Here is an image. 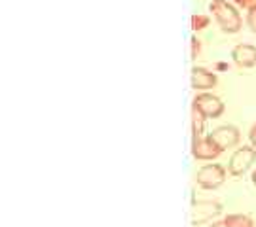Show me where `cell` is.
<instances>
[{"label":"cell","mask_w":256,"mask_h":227,"mask_svg":"<svg viewBox=\"0 0 256 227\" xmlns=\"http://www.w3.org/2000/svg\"><path fill=\"white\" fill-rule=\"evenodd\" d=\"M210 13L216 17L220 28L224 32H239L241 30V25H243V19L239 15V9L228 2V0H212L210 2Z\"/></svg>","instance_id":"1"},{"label":"cell","mask_w":256,"mask_h":227,"mask_svg":"<svg viewBox=\"0 0 256 227\" xmlns=\"http://www.w3.org/2000/svg\"><path fill=\"white\" fill-rule=\"evenodd\" d=\"M226 180V169L218 163H207L196 174V182L203 190H216Z\"/></svg>","instance_id":"2"},{"label":"cell","mask_w":256,"mask_h":227,"mask_svg":"<svg viewBox=\"0 0 256 227\" xmlns=\"http://www.w3.org/2000/svg\"><path fill=\"white\" fill-rule=\"evenodd\" d=\"M256 161V148L254 146H241L238 152H234V155L228 161V171L234 176H241L245 174L252 167Z\"/></svg>","instance_id":"3"},{"label":"cell","mask_w":256,"mask_h":227,"mask_svg":"<svg viewBox=\"0 0 256 227\" xmlns=\"http://www.w3.org/2000/svg\"><path fill=\"white\" fill-rule=\"evenodd\" d=\"M194 106L200 110L205 118H218L224 112V102L212 93H198L194 99Z\"/></svg>","instance_id":"4"},{"label":"cell","mask_w":256,"mask_h":227,"mask_svg":"<svg viewBox=\"0 0 256 227\" xmlns=\"http://www.w3.org/2000/svg\"><path fill=\"white\" fill-rule=\"evenodd\" d=\"M222 212V205L216 201H194L192 203V224L200 226L207 220L218 216Z\"/></svg>","instance_id":"5"},{"label":"cell","mask_w":256,"mask_h":227,"mask_svg":"<svg viewBox=\"0 0 256 227\" xmlns=\"http://www.w3.org/2000/svg\"><path fill=\"white\" fill-rule=\"evenodd\" d=\"M209 138L218 146L220 150H228V148L238 144L241 135H239V129L234 127V125H220V127L210 131Z\"/></svg>","instance_id":"6"},{"label":"cell","mask_w":256,"mask_h":227,"mask_svg":"<svg viewBox=\"0 0 256 227\" xmlns=\"http://www.w3.org/2000/svg\"><path fill=\"white\" fill-rule=\"evenodd\" d=\"M220 150L218 146L214 144L212 140H210L209 136H202V138H194L192 142V155L196 159H202V161H210V159H214V157H218L220 155Z\"/></svg>","instance_id":"7"},{"label":"cell","mask_w":256,"mask_h":227,"mask_svg":"<svg viewBox=\"0 0 256 227\" xmlns=\"http://www.w3.org/2000/svg\"><path fill=\"white\" fill-rule=\"evenodd\" d=\"M190 82H192L194 89L198 91L212 89L216 85V74L207 70L205 66H194L190 72Z\"/></svg>","instance_id":"8"},{"label":"cell","mask_w":256,"mask_h":227,"mask_svg":"<svg viewBox=\"0 0 256 227\" xmlns=\"http://www.w3.org/2000/svg\"><path fill=\"white\" fill-rule=\"evenodd\" d=\"M234 63L241 68H250L256 66V47L252 44H239L232 51Z\"/></svg>","instance_id":"9"},{"label":"cell","mask_w":256,"mask_h":227,"mask_svg":"<svg viewBox=\"0 0 256 227\" xmlns=\"http://www.w3.org/2000/svg\"><path fill=\"white\" fill-rule=\"evenodd\" d=\"M205 116L192 104V135L194 138H202L203 129H205Z\"/></svg>","instance_id":"10"},{"label":"cell","mask_w":256,"mask_h":227,"mask_svg":"<svg viewBox=\"0 0 256 227\" xmlns=\"http://www.w3.org/2000/svg\"><path fill=\"white\" fill-rule=\"evenodd\" d=\"M224 224L228 227H254V222L245 214H228L224 218Z\"/></svg>","instance_id":"11"},{"label":"cell","mask_w":256,"mask_h":227,"mask_svg":"<svg viewBox=\"0 0 256 227\" xmlns=\"http://www.w3.org/2000/svg\"><path fill=\"white\" fill-rule=\"evenodd\" d=\"M207 25H209V17H207V15H203V13H196V15H192L194 30H203Z\"/></svg>","instance_id":"12"},{"label":"cell","mask_w":256,"mask_h":227,"mask_svg":"<svg viewBox=\"0 0 256 227\" xmlns=\"http://www.w3.org/2000/svg\"><path fill=\"white\" fill-rule=\"evenodd\" d=\"M238 4L239 8H245V9H256V0H234Z\"/></svg>","instance_id":"13"},{"label":"cell","mask_w":256,"mask_h":227,"mask_svg":"<svg viewBox=\"0 0 256 227\" xmlns=\"http://www.w3.org/2000/svg\"><path fill=\"white\" fill-rule=\"evenodd\" d=\"M248 25H250V28L256 32V9H250V11H248Z\"/></svg>","instance_id":"14"},{"label":"cell","mask_w":256,"mask_h":227,"mask_svg":"<svg viewBox=\"0 0 256 227\" xmlns=\"http://www.w3.org/2000/svg\"><path fill=\"white\" fill-rule=\"evenodd\" d=\"M192 57H198V53H200V40L196 36H192Z\"/></svg>","instance_id":"15"},{"label":"cell","mask_w":256,"mask_h":227,"mask_svg":"<svg viewBox=\"0 0 256 227\" xmlns=\"http://www.w3.org/2000/svg\"><path fill=\"white\" fill-rule=\"evenodd\" d=\"M248 138H250V142H252V146L256 148V123L250 127V131H248Z\"/></svg>","instance_id":"16"},{"label":"cell","mask_w":256,"mask_h":227,"mask_svg":"<svg viewBox=\"0 0 256 227\" xmlns=\"http://www.w3.org/2000/svg\"><path fill=\"white\" fill-rule=\"evenodd\" d=\"M210 227H228V226L224 224V220H220V222H214V224H212Z\"/></svg>","instance_id":"17"},{"label":"cell","mask_w":256,"mask_h":227,"mask_svg":"<svg viewBox=\"0 0 256 227\" xmlns=\"http://www.w3.org/2000/svg\"><path fill=\"white\" fill-rule=\"evenodd\" d=\"M252 182H254V186H256V171L252 173Z\"/></svg>","instance_id":"18"}]
</instances>
